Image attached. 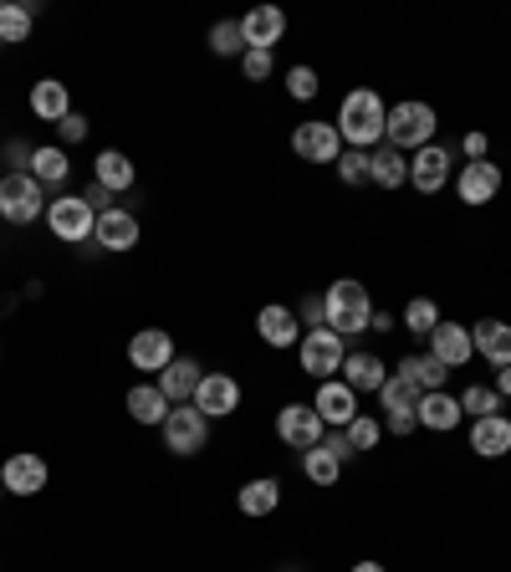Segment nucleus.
<instances>
[{
	"mask_svg": "<svg viewBox=\"0 0 511 572\" xmlns=\"http://www.w3.org/2000/svg\"><path fill=\"white\" fill-rule=\"evenodd\" d=\"M337 138L343 148H379L384 144V123H389V103L374 88H353L337 103Z\"/></svg>",
	"mask_w": 511,
	"mask_h": 572,
	"instance_id": "f257e3e1",
	"label": "nucleus"
},
{
	"mask_svg": "<svg viewBox=\"0 0 511 572\" xmlns=\"http://www.w3.org/2000/svg\"><path fill=\"white\" fill-rule=\"evenodd\" d=\"M322 307H327V327L337 338H358L374 323V302H368V287L353 277H337L327 292H322Z\"/></svg>",
	"mask_w": 511,
	"mask_h": 572,
	"instance_id": "f03ea898",
	"label": "nucleus"
},
{
	"mask_svg": "<svg viewBox=\"0 0 511 572\" xmlns=\"http://www.w3.org/2000/svg\"><path fill=\"white\" fill-rule=\"evenodd\" d=\"M435 128L440 117L430 103L409 98V103H395L389 108V123H384V144L399 148V154H420L424 144H435Z\"/></svg>",
	"mask_w": 511,
	"mask_h": 572,
	"instance_id": "7ed1b4c3",
	"label": "nucleus"
},
{
	"mask_svg": "<svg viewBox=\"0 0 511 572\" xmlns=\"http://www.w3.org/2000/svg\"><path fill=\"white\" fill-rule=\"evenodd\" d=\"M343 358H348V338H337L333 327H312V333H302V343H297V363H302L307 379H337L343 373Z\"/></svg>",
	"mask_w": 511,
	"mask_h": 572,
	"instance_id": "20e7f679",
	"label": "nucleus"
},
{
	"mask_svg": "<svg viewBox=\"0 0 511 572\" xmlns=\"http://www.w3.org/2000/svg\"><path fill=\"white\" fill-rule=\"evenodd\" d=\"M42 221L52 225V235H57V240H67V246H82V240H92L98 210H92L82 194H57V200L46 205Z\"/></svg>",
	"mask_w": 511,
	"mask_h": 572,
	"instance_id": "39448f33",
	"label": "nucleus"
},
{
	"mask_svg": "<svg viewBox=\"0 0 511 572\" xmlns=\"http://www.w3.org/2000/svg\"><path fill=\"white\" fill-rule=\"evenodd\" d=\"M159 435H164V450H175L179 460H190V456H200L204 440H210V419H204L195 404H175L169 419L159 425Z\"/></svg>",
	"mask_w": 511,
	"mask_h": 572,
	"instance_id": "423d86ee",
	"label": "nucleus"
},
{
	"mask_svg": "<svg viewBox=\"0 0 511 572\" xmlns=\"http://www.w3.org/2000/svg\"><path fill=\"white\" fill-rule=\"evenodd\" d=\"M46 215V190L31 175H5L0 179V221L31 225Z\"/></svg>",
	"mask_w": 511,
	"mask_h": 572,
	"instance_id": "0eeeda50",
	"label": "nucleus"
},
{
	"mask_svg": "<svg viewBox=\"0 0 511 572\" xmlns=\"http://www.w3.org/2000/svg\"><path fill=\"white\" fill-rule=\"evenodd\" d=\"M455 179V154L445 144H424L420 154H409V184L420 194H440Z\"/></svg>",
	"mask_w": 511,
	"mask_h": 572,
	"instance_id": "6e6552de",
	"label": "nucleus"
},
{
	"mask_svg": "<svg viewBox=\"0 0 511 572\" xmlns=\"http://www.w3.org/2000/svg\"><path fill=\"white\" fill-rule=\"evenodd\" d=\"M292 154L297 159H307V164H337V154H343L337 123H327V117H307V123H297Z\"/></svg>",
	"mask_w": 511,
	"mask_h": 572,
	"instance_id": "1a4fd4ad",
	"label": "nucleus"
},
{
	"mask_svg": "<svg viewBox=\"0 0 511 572\" xmlns=\"http://www.w3.org/2000/svg\"><path fill=\"white\" fill-rule=\"evenodd\" d=\"M46 481H52V466H46L36 450H15V456L0 466L5 496H36V491H46Z\"/></svg>",
	"mask_w": 511,
	"mask_h": 572,
	"instance_id": "9d476101",
	"label": "nucleus"
},
{
	"mask_svg": "<svg viewBox=\"0 0 511 572\" xmlns=\"http://www.w3.org/2000/svg\"><path fill=\"white\" fill-rule=\"evenodd\" d=\"M322 435H327V425H322V414L312 410V404H287V410H277V440L287 445V450H312Z\"/></svg>",
	"mask_w": 511,
	"mask_h": 572,
	"instance_id": "9b49d317",
	"label": "nucleus"
},
{
	"mask_svg": "<svg viewBox=\"0 0 511 572\" xmlns=\"http://www.w3.org/2000/svg\"><path fill=\"white\" fill-rule=\"evenodd\" d=\"M451 184H455V194H460V205H491L501 194V164H491V159L460 164Z\"/></svg>",
	"mask_w": 511,
	"mask_h": 572,
	"instance_id": "f8f14e48",
	"label": "nucleus"
},
{
	"mask_svg": "<svg viewBox=\"0 0 511 572\" xmlns=\"http://www.w3.org/2000/svg\"><path fill=\"white\" fill-rule=\"evenodd\" d=\"M175 358H179L175 338H169L164 327H144V333H133V338H129V363L138 368V373H154V379H159Z\"/></svg>",
	"mask_w": 511,
	"mask_h": 572,
	"instance_id": "ddd939ff",
	"label": "nucleus"
},
{
	"mask_svg": "<svg viewBox=\"0 0 511 572\" xmlns=\"http://www.w3.org/2000/svg\"><path fill=\"white\" fill-rule=\"evenodd\" d=\"M190 404L204 414V419H231V414L241 410V383H235L231 373H204Z\"/></svg>",
	"mask_w": 511,
	"mask_h": 572,
	"instance_id": "4468645a",
	"label": "nucleus"
},
{
	"mask_svg": "<svg viewBox=\"0 0 511 572\" xmlns=\"http://www.w3.org/2000/svg\"><path fill=\"white\" fill-rule=\"evenodd\" d=\"M241 36H246V52H277V42L287 36V11L256 5V11L241 15Z\"/></svg>",
	"mask_w": 511,
	"mask_h": 572,
	"instance_id": "2eb2a0df",
	"label": "nucleus"
},
{
	"mask_svg": "<svg viewBox=\"0 0 511 572\" xmlns=\"http://www.w3.org/2000/svg\"><path fill=\"white\" fill-rule=\"evenodd\" d=\"M312 410L322 414V425L327 429H348L353 419H358V394H353L343 379H327V383H318V399H312Z\"/></svg>",
	"mask_w": 511,
	"mask_h": 572,
	"instance_id": "dca6fc26",
	"label": "nucleus"
},
{
	"mask_svg": "<svg viewBox=\"0 0 511 572\" xmlns=\"http://www.w3.org/2000/svg\"><path fill=\"white\" fill-rule=\"evenodd\" d=\"M138 235H144V231H138V215H133V210H102V215H98V225H92V246H98V250H113V256H118V250H133V246H138Z\"/></svg>",
	"mask_w": 511,
	"mask_h": 572,
	"instance_id": "f3484780",
	"label": "nucleus"
},
{
	"mask_svg": "<svg viewBox=\"0 0 511 572\" xmlns=\"http://www.w3.org/2000/svg\"><path fill=\"white\" fill-rule=\"evenodd\" d=\"M256 333H262L266 348H297L302 343V323H297L292 307H281V302H266L256 312Z\"/></svg>",
	"mask_w": 511,
	"mask_h": 572,
	"instance_id": "a211bd4d",
	"label": "nucleus"
},
{
	"mask_svg": "<svg viewBox=\"0 0 511 572\" xmlns=\"http://www.w3.org/2000/svg\"><path fill=\"white\" fill-rule=\"evenodd\" d=\"M470 450H476L481 460L511 456V419H507V414H486V419H470Z\"/></svg>",
	"mask_w": 511,
	"mask_h": 572,
	"instance_id": "6ab92c4d",
	"label": "nucleus"
},
{
	"mask_svg": "<svg viewBox=\"0 0 511 572\" xmlns=\"http://www.w3.org/2000/svg\"><path fill=\"white\" fill-rule=\"evenodd\" d=\"M337 379L348 383L353 394H379L384 379H389V368L379 363V352H364V348L353 352L348 348V358H343V373H337Z\"/></svg>",
	"mask_w": 511,
	"mask_h": 572,
	"instance_id": "aec40b11",
	"label": "nucleus"
},
{
	"mask_svg": "<svg viewBox=\"0 0 511 572\" xmlns=\"http://www.w3.org/2000/svg\"><path fill=\"white\" fill-rule=\"evenodd\" d=\"M470 343H476V358H486L491 368H511V323L481 317L470 327Z\"/></svg>",
	"mask_w": 511,
	"mask_h": 572,
	"instance_id": "412c9836",
	"label": "nucleus"
},
{
	"mask_svg": "<svg viewBox=\"0 0 511 572\" xmlns=\"http://www.w3.org/2000/svg\"><path fill=\"white\" fill-rule=\"evenodd\" d=\"M430 352H435L445 368H466L470 358H476V343H470V327L460 323H440L435 333H430Z\"/></svg>",
	"mask_w": 511,
	"mask_h": 572,
	"instance_id": "4be33fe9",
	"label": "nucleus"
},
{
	"mask_svg": "<svg viewBox=\"0 0 511 572\" xmlns=\"http://www.w3.org/2000/svg\"><path fill=\"white\" fill-rule=\"evenodd\" d=\"M368 184H379V190H404L409 184V154H399V148H389V144L368 148Z\"/></svg>",
	"mask_w": 511,
	"mask_h": 572,
	"instance_id": "5701e85b",
	"label": "nucleus"
},
{
	"mask_svg": "<svg viewBox=\"0 0 511 572\" xmlns=\"http://www.w3.org/2000/svg\"><path fill=\"white\" fill-rule=\"evenodd\" d=\"M460 419H466V410H460V399L445 394V389H435V394L420 399V429L451 435V429H460Z\"/></svg>",
	"mask_w": 511,
	"mask_h": 572,
	"instance_id": "b1692460",
	"label": "nucleus"
},
{
	"mask_svg": "<svg viewBox=\"0 0 511 572\" xmlns=\"http://www.w3.org/2000/svg\"><path fill=\"white\" fill-rule=\"evenodd\" d=\"M399 379H409L420 394H435V389H445V379H451V368L440 363L435 352H409V358H399L395 368Z\"/></svg>",
	"mask_w": 511,
	"mask_h": 572,
	"instance_id": "393cba45",
	"label": "nucleus"
},
{
	"mask_svg": "<svg viewBox=\"0 0 511 572\" xmlns=\"http://www.w3.org/2000/svg\"><path fill=\"white\" fill-rule=\"evenodd\" d=\"M235 506H241V516H271L281 506V481L277 475H256V481H246L241 491H235Z\"/></svg>",
	"mask_w": 511,
	"mask_h": 572,
	"instance_id": "a878e982",
	"label": "nucleus"
},
{
	"mask_svg": "<svg viewBox=\"0 0 511 572\" xmlns=\"http://www.w3.org/2000/svg\"><path fill=\"white\" fill-rule=\"evenodd\" d=\"M200 379H204V368L195 363V358H175V363L164 368L154 383L164 389V399H169V404H190L195 389H200Z\"/></svg>",
	"mask_w": 511,
	"mask_h": 572,
	"instance_id": "bb28decb",
	"label": "nucleus"
},
{
	"mask_svg": "<svg viewBox=\"0 0 511 572\" xmlns=\"http://www.w3.org/2000/svg\"><path fill=\"white\" fill-rule=\"evenodd\" d=\"M31 113L42 117V123H62V117L73 113V92H67V82L42 77V82L31 88Z\"/></svg>",
	"mask_w": 511,
	"mask_h": 572,
	"instance_id": "cd10ccee",
	"label": "nucleus"
},
{
	"mask_svg": "<svg viewBox=\"0 0 511 572\" xmlns=\"http://www.w3.org/2000/svg\"><path fill=\"white\" fill-rule=\"evenodd\" d=\"M92 179H98L102 190H113V194H123V190H133V159L123 154V148H102L98 159H92Z\"/></svg>",
	"mask_w": 511,
	"mask_h": 572,
	"instance_id": "c85d7f7f",
	"label": "nucleus"
},
{
	"mask_svg": "<svg viewBox=\"0 0 511 572\" xmlns=\"http://www.w3.org/2000/svg\"><path fill=\"white\" fill-rule=\"evenodd\" d=\"M169 410H175V404L164 399L159 383H133V389H129V414L138 419V425H164Z\"/></svg>",
	"mask_w": 511,
	"mask_h": 572,
	"instance_id": "c756f323",
	"label": "nucleus"
},
{
	"mask_svg": "<svg viewBox=\"0 0 511 572\" xmlns=\"http://www.w3.org/2000/svg\"><path fill=\"white\" fill-rule=\"evenodd\" d=\"M31 179H36V184H52V190H57V184H67V175H73V159H67V148H36V154H31V169H26Z\"/></svg>",
	"mask_w": 511,
	"mask_h": 572,
	"instance_id": "7c9ffc66",
	"label": "nucleus"
},
{
	"mask_svg": "<svg viewBox=\"0 0 511 572\" xmlns=\"http://www.w3.org/2000/svg\"><path fill=\"white\" fill-rule=\"evenodd\" d=\"M36 26V5H21V0H0V46H21Z\"/></svg>",
	"mask_w": 511,
	"mask_h": 572,
	"instance_id": "2f4dec72",
	"label": "nucleus"
},
{
	"mask_svg": "<svg viewBox=\"0 0 511 572\" xmlns=\"http://www.w3.org/2000/svg\"><path fill=\"white\" fill-rule=\"evenodd\" d=\"M302 475L312 485H337V475H343V460L327 450V445H312V450H302Z\"/></svg>",
	"mask_w": 511,
	"mask_h": 572,
	"instance_id": "473e14b6",
	"label": "nucleus"
},
{
	"mask_svg": "<svg viewBox=\"0 0 511 572\" xmlns=\"http://www.w3.org/2000/svg\"><path fill=\"white\" fill-rule=\"evenodd\" d=\"M420 389H414V383L409 379H399V373H389V379H384V389H379V404L389 414H420Z\"/></svg>",
	"mask_w": 511,
	"mask_h": 572,
	"instance_id": "72a5a7b5",
	"label": "nucleus"
},
{
	"mask_svg": "<svg viewBox=\"0 0 511 572\" xmlns=\"http://www.w3.org/2000/svg\"><path fill=\"white\" fill-rule=\"evenodd\" d=\"M440 323H445V317H440V307L430 302V296H414V302L404 307V327L414 333V338H430Z\"/></svg>",
	"mask_w": 511,
	"mask_h": 572,
	"instance_id": "f704fd0d",
	"label": "nucleus"
},
{
	"mask_svg": "<svg viewBox=\"0 0 511 572\" xmlns=\"http://www.w3.org/2000/svg\"><path fill=\"white\" fill-rule=\"evenodd\" d=\"M460 410L470 414V419H486V414H501V394L491 389V383H470V389H460Z\"/></svg>",
	"mask_w": 511,
	"mask_h": 572,
	"instance_id": "c9c22d12",
	"label": "nucleus"
},
{
	"mask_svg": "<svg viewBox=\"0 0 511 572\" xmlns=\"http://www.w3.org/2000/svg\"><path fill=\"white\" fill-rule=\"evenodd\" d=\"M210 52H215V57H246L241 21H215V26H210Z\"/></svg>",
	"mask_w": 511,
	"mask_h": 572,
	"instance_id": "e433bc0d",
	"label": "nucleus"
},
{
	"mask_svg": "<svg viewBox=\"0 0 511 572\" xmlns=\"http://www.w3.org/2000/svg\"><path fill=\"white\" fill-rule=\"evenodd\" d=\"M337 179L343 184H368V148H343L337 154Z\"/></svg>",
	"mask_w": 511,
	"mask_h": 572,
	"instance_id": "4c0bfd02",
	"label": "nucleus"
},
{
	"mask_svg": "<svg viewBox=\"0 0 511 572\" xmlns=\"http://www.w3.org/2000/svg\"><path fill=\"white\" fill-rule=\"evenodd\" d=\"M348 445H353V456H364V450H379V419H368V414H358L348 429Z\"/></svg>",
	"mask_w": 511,
	"mask_h": 572,
	"instance_id": "58836bf2",
	"label": "nucleus"
},
{
	"mask_svg": "<svg viewBox=\"0 0 511 572\" xmlns=\"http://www.w3.org/2000/svg\"><path fill=\"white\" fill-rule=\"evenodd\" d=\"M318 72H312V67H292V72H287V92H292L297 103H312V98H318Z\"/></svg>",
	"mask_w": 511,
	"mask_h": 572,
	"instance_id": "ea45409f",
	"label": "nucleus"
},
{
	"mask_svg": "<svg viewBox=\"0 0 511 572\" xmlns=\"http://www.w3.org/2000/svg\"><path fill=\"white\" fill-rule=\"evenodd\" d=\"M241 72H246V82H266V77L277 72V57L271 52H246L241 57Z\"/></svg>",
	"mask_w": 511,
	"mask_h": 572,
	"instance_id": "a19ab883",
	"label": "nucleus"
},
{
	"mask_svg": "<svg viewBox=\"0 0 511 572\" xmlns=\"http://www.w3.org/2000/svg\"><path fill=\"white\" fill-rule=\"evenodd\" d=\"M297 323L312 333V327H327V307H322V292H312V296H302L297 302Z\"/></svg>",
	"mask_w": 511,
	"mask_h": 572,
	"instance_id": "79ce46f5",
	"label": "nucleus"
},
{
	"mask_svg": "<svg viewBox=\"0 0 511 572\" xmlns=\"http://www.w3.org/2000/svg\"><path fill=\"white\" fill-rule=\"evenodd\" d=\"M57 138H62V148L82 144V138H88V117H82V113H67V117L57 123Z\"/></svg>",
	"mask_w": 511,
	"mask_h": 572,
	"instance_id": "37998d69",
	"label": "nucleus"
},
{
	"mask_svg": "<svg viewBox=\"0 0 511 572\" xmlns=\"http://www.w3.org/2000/svg\"><path fill=\"white\" fill-rule=\"evenodd\" d=\"M31 154H36V148H31L26 138H11V144H5V164H11L5 175H26V169H31Z\"/></svg>",
	"mask_w": 511,
	"mask_h": 572,
	"instance_id": "c03bdc74",
	"label": "nucleus"
},
{
	"mask_svg": "<svg viewBox=\"0 0 511 572\" xmlns=\"http://www.w3.org/2000/svg\"><path fill=\"white\" fill-rule=\"evenodd\" d=\"M486 148H491V138H486L481 128H476V133H466V138H460V154H466V164L486 159Z\"/></svg>",
	"mask_w": 511,
	"mask_h": 572,
	"instance_id": "a18cd8bd",
	"label": "nucleus"
},
{
	"mask_svg": "<svg viewBox=\"0 0 511 572\" xmlns=\"http://www.w3.org/2000/svg\"><path fill=\"white\" fill-rule=\"evenodd\" d=\"M322 445H327V450H333L343 466L353 460V445H348V435H343V429H327V435H322Z\"/></svg>",
	"mask_w": 511,
	"mask_h": 572,
	"instance_id": "49530a36",
	"label": "nucleus"
},
{
	"mask_svg": "<svg viewBox=\"0 0 511 572\" xmlns=\"http://www.w3.org/2000/svg\"><path fill=\"white\" fill-rule=\"evenodd\" d=\"M82 200H88V205H92V210H98V215H102V210H113V190H102L98 179H92L88 190H82Z\"/></svg>",
	"mask_w": 511,
	"mask_h": 572,
	"instance_id": "de8ad7c7",
	"label": "nucleus"
},
{
	"mask_svg": "<svg viewBox=\"0 0 511 572\" xmlns=\"http://www.w3.org/2000/svg\"><path fill=\"white\" fill-rule=\"evenodd\" d=\"M384 429H389V435H414V429H420V414H389Z\"/></svg>",
	"mask_w": 511,
	"mask_h": 572,
	"instance_id": "09e8293b",
	"label": "nucleus"
},
{
	"mask_svg": "<svg viewBox=\"0 0 511 572\" xmlns=\"http://www.w3.org/2000/svg\"><path fill=\"white\" fill-rule=\"evenodd\" d=\"M368 333H395V317H389V312H374V323H368Z\"/></svg>",
	"mask_w": 511,
	"mask_h": 572,
	"instance_id": "8fccbe9b",
	"label": "nucleus"
},
{
	"mask_svg": "<svg viewBox=\"0 0 511 572\" xmlns=\"http://www.w3.org/2000/svg\"><path fill=\"white\" fill-rule=\"evenodd\" d=\"M501 399H511V368H497V383H491Z\"/></svg>",
	"mask_w": 511,
	"mask_h": 572,
	"instance_id": "3c124183",
	"label": "nucleus"
},
{
	"mask_svg": "<svg viewBox=\"0 0 511 572\" xmlns=\"http://www.w3.org/2000/svg\"><path fill=\"white\" fill-rule=\"evenodd\" d=\"M353 572H384V562H374V558H364V562H358V568H353Z\"/></svg>",
	"mask_w": 511,
	"mask_h": 572,
	"instance_id": "603ef678",
	"label": "nucleus"
},
{
	"mask_svg": "<svg viewBox=\"0 0 511 572\" xmlns=\"http://www.w3.org/2000/svg\"><path fill=\"white\" fill-rule=\"evenodd\" d=\"M281 572H297V568H281Z\"/></svg>",
	"mask_w": 511,
	"mask_h": 572,
	"instance_id": "864d4df0",
	"label": "nucleus"
},
{
	"mask_svg": "<svg viewBox=\"0 0 511 572\" xmlns=\"http://www.w3.org/2000/svg\"><path fill=\"white\" fill-rule=\"evenodd\" d=\"M0 496H5V485H0Z\"/></svg>",
	"mask_w": 511,
	"mask_h": 572,
	"instance_id": "5fc2aeb1",
	"label": "nucleus"
},
{
	"mask_svg": "<svg viewBox=\"0 0 511 572\" xmlns=\"http://www.w3.org/2000/svg\"><path fill=\"white\" fill-rule=\"evenodd\" d=\"M0 352H5V348H0Z\"/></svg>",
	"mask_w": 511,
	"mask_h": 572,
	"instance_id": "6e6d98bb",
	"label": "nucleus"
}]
</instances>
